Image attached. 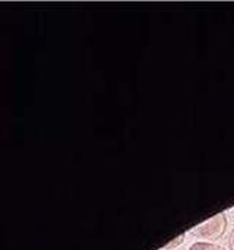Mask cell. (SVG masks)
I'll return each instance as SVG.
<instances>
[{"mask_svg":"<svg viewBox=\"0 0 234 250\" xmlns=\"http://www.w3.org/2000/svg\"><path fill=\"white\" fill-rule=\"evenodd\" d=\"M226 229H227V218L224 214H218L210 218L208 221L199 224L198 227H195L192 230V234L205 240H217L226 233Z\"/></svg>","mask_w":234,"mask_h":250,"instance_id":"obj_1","label":"cell"},{"mask_svg":"<svg viewBox=\"0 0 234 250\" xmlns=\"http://www.w3.org/2000/svg\"><path fill=\"white\" fill-rule=\"evenodd\" d=\"M189 250H226L223 246L215 245V243H210V242H196L191 246Z\"/></svg>","mask_w":234,"mask_h":250,"instance_id":"obj_2","label":"cell"},{"mask_svg":"<svg viewBox=\"0 0 234 250\" xmlns=\"http://www.w3.org/2000/svg\"><path fill=\"white\" fill-rule=\"evenodd\" d=\"M183 237H185V236H180V237H179L177 240L171 242V243H170V245H169V246H167L166 249H171V248H174V246H179V245H180V243L183 242Z\"/></svg>","mask_w":234,"mask_h":250,"instance_id":"obj_3","label":"cell"},{"mask_svg":"<svg viewBox=\"0 0 234 250\" xmlns=\"http://www.w3.org/2000/svg\"><path fill=\"white\" fill-rule=\"evenodd\" d=\"M229 246H230V250H234V229H233V231L230 233V239H229Z\"/></svg>","mask_w":234,"mask_h":250,"instance_id":"obj_4","label":"cell"}]
</instances>
